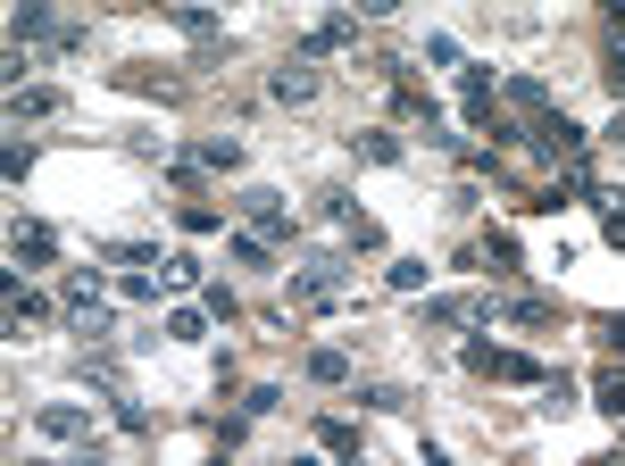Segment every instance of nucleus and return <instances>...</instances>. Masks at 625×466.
Returning a JSON list of instances; mask_svg holds the SVG:
<instances>
[{"label": "nucleus", "instance_id": "f257e3e1", "mask_svg": "<svg viewBox=\"0 0 625 466\" xmlns=\"http://www.w3.org/2000/svg\"><path fill=\"white\" fill-rule=\"evenodd\" d=\"M292 301H309V308H342V301H350V258L309 250L301 267H292Z\"/></svg>", "mask_w": 625, "mask_h": 466}, {"label": "nucleus", "instance_id": "f03ea898", "mask_svg": "<svg viewBox=\"0 0 625 466\" xmlns=\"http://www.w3.org/2000/svg\"><path fill=\"white\" fill-rule=\"evenodd\" d=\"M242 225L267 233V242H292V209H284V192L251 184V192H242Z\"/></svg>", "mask_w": 625, "mask_h": 466}, {"label": "nucleus", "instance_id": "7ed1b4c3", "mask_svg": "<svg viewBox=\"0 0 625 466\" xmlns=\"http://www.w3.org/2000/svg\"><path fill=\"white\" fill-rule=\"evenodd\" d=\"M467 367H476V375H492V383H542V367H533L526 350H492V342H476V350H467Z\"/></svg>", "mask_w": 625, "mask_h": 466}, {"label": "nucleus", "instance_id": "20e7f679", "mask_svg": "<svg viewBox=\"0 0 625 466\" xmlns=\"http://www.w3.org/2000/svg\"><path fill=\"white\" fill-rule=\"evenodd\" d=\"M533 142H542L551 159H584V142H592V134H584L567 109H542V116H533Z\"/></svg>", "mask_w": 625, "mask_h": 466}, {"label": "nucleus", "instance_id": "39448f33", "mask_svg": "<svg viewBox=\"0 0 625 466\" xmlns=\"http://www.w3.org/2000/svg\"><path fill=\"white\" fill-rule=\"evenodd\" d=\"M476 317H501V301H484V292H459V301H425V326H434V333H459V326H476Z\"/></svg>", "mask_w": 625, "mask_h": 466}, {"label": "nucleus", "instance_id": "423d86ee", "mask_svg": "<svg viewBox=\"0 0 625 466\" xmlns=\"http://www.w3.org/2000/svg\"><path fill=\"white\" fill-rule=\"evenodd\" d=\"M43 442H93V408H34Z\"/></svg>", "mask_w": 625, "mask_h": 466}, {"label": "nucleus", "instance_id": "0eeeda50", "mask_svg": "<svg viewBox=\"0 0 625 466\" xmlns=\"http://www.w3.org/2000/svg\"><path fill=\"white\" fill-rule=\"evenodd\" d=\"M267 93H276L284 109H309V100H317V75H309L301 59H292V68H276V75H267Z\"/></svg>", "mask_w": 625, "mask_h": 466}, {"label": "nucleus", "instance_id": "6e6552de", "mask_svg": "<svg viewBox=\"0 0 625 466\" xmlns=\"http://www.w3.org/2000/svg\"><path fill=\"white\" fill-rule=\"evenodd\" d=\"M59 109H68V100L50 93V84H17V93H9V116H17V125H25V116L43 125V116H59Z\"/></svg>", "mask_w": 625, "mask_h": 466}, {"label": "nucleus", "instance_id": "1a4fd4ad", "mask_svg": "<svg viewBox=\"0 0 625 466\" xmlns=\"http://www.w3.org/2000/svg\"><path fill=\"white\" fill-rule=\"evenodd\" d=\"M43 317H50V301H43V292H34V283H17V275H9V333L43 326Z\"/></svg>", "mask_w": 625, "mask_h": 466}, {"label": "nucleus", "instance_id": "9d476101", "mask_svg": "<svg viewBox=\"0 0 625 466\" xmlns=\"http://www.w3.org/2000/svg\"><path fill=\"white\" fill-rule=\"evenodd\" d=\"M350 150L368 167H400V134H384V125H368V134H350Z\"/></svg>", "mask_w": 625, "mask_h": 466}, {"label": "nucleus", "instance_id": "9b49d317", "mask_svg": "<svg viewBox=\"0 0 625 466\" xmlns=\"http://www.w3.org/2000/svg\"><path fill=\"white\" fill-rule=\"evenodd\" d=\"M9 250H17V267H25V258H34V267H50V258H59V233H50V225H17V242H9Z\"/></svg>", "mask_w": 625, "mask_h": 466}, {"label": "nucleus", "instance_id": "f8f14e48", "mask_svg": "<svg viewBox=\"0 0 625 466\" xmlns=\"http://www.w3.org/2000/svg\"><path fill=\"white\" fill-rule=\"evenodd\" d=\"M334 50H350V17H325L317 34L301 42V59H334Z\"/></svg>", "mask_w": 625, "mask_h": 466}, {"label": "nucleus", "instance_id": "ddd939ff", "mask_svg": "<svg viewBox=\"0 0 625 466\" xmlns=\"http://www.w3.org/2000/svg\"><path fill=\"white\" fill-rule=\"evenodd\" d=\"M167 342H208V308H167Z\"/></svg>", "mask_w": 625, "mask_h": 466}, {"label": "nucleus", "instance_id": "4468645a", "mask_svg": "<svg viewBox=\"0 0 625 466\" xmlns=\"http://www.w3.org/2000/svg\"><path fill=\"white\" fill-rule=\"evenodd\" d=\"M68 308H75V317H93V308H100V267H75V275H68Z\"/></svg>", "mask_w": 625, "mask_h": 466}, {"label": "nucleus", "instance_id": "2eb2a0df", "mask_svg": "<svg viewBox=\"0 0 625 466\" xmlns=\"http://www.w3.org/2000/svg\"><path fill=\"white\" fill-rule=\"evenodd\" d=\"M592 408H601V417H617V425H625V367H609L601 383H592Z\"/></svg>", "mask_w": 625, "mask_h": 466}, {"label": "nucleus", "instance_id": "dca6fc26", "mask_svg": "<svg viewBox=\"0 0 625 466\" xmlns=\"http://www.w3.org/2000/svg\"><path fill=\"white\" fill-rule=\"evenodd\" d=\"M167 17L184 25L192 42H217V17H208V9H192V0H167Z\"/></svg>", "mask_w": 625, "mask_h": 466}, {"label": "nucleus", "instance_id": "f3484780", "mask_svg": "<svg viewBox=\"0 0 625 466\" xmlns=\"http://www.w3.org/2000/svg\"><path fill=\"white\" fill-rule=\"evenodd\" d=\"M309 383H350V350H309Z\"/></svg>", "mask_w": 625, "mask_h": 466}, {"label": "nucleus", "instance_id": "a211bd4d", "mask_svg": "<svg viewBox=\"0 0 625 466\" xmlns=\"http://www.w3.org/2000/svg\"><path fill=\"white\" fill-rule=\"evenodd\" d=\"M317 450H334V458H359V425L325 417V425H317Z\"/></svg>", "mask_w": 625, "mask_h": 466}, {"label": "nucleus", "instance_id": "6ab92c4d", "mask_svg": "<svg viewBox=\"0 0 625 466\" xmlns=\"http://www.w3.org/2000/svg\"><path fill=\"white\" fill-rule=\"evenodd\" d=\"M501 317H509V326H558L551 301H501Z\"/></svg>", "mask_w": 625, "mask_h": 466}, {"label": "nucleus", "instance_id": "aec40b11", "mask_svg": "<svg viewBox=\"0 0 625 466\" xmlns=\"http://www.w3.org/2000/svg\"><path fill=\"white\" fill-rule=\"evenodd\" d=\"M192 159H201V167H242V142H233V134H208Z\"/></svg>", "mask_w": 625, "mask_h": 466}, {"label": "nucleus", "instance_id": "412c9836", "mask_svg": "<svg viewBox=\"0 0 625 466\" xmlns=\"http://www.w3.org/2000/svg\"><path fill=\"white\" fill-rule=\"evenodd\" d=\"M159 267H167V283H176V292H201V258H192V250L159 258Z\"/></svg>", "mask_w": 625, "mask_h": 466}, {"label": "nucleus", "instance_id": "4be33fe9", "mask_svg": "<svg viewBox=\"0 0 625 466\" xmlns=\"http://www.w3.org/2000/svg\"><path fill=\"white\" fill-rule=\"evenodd\" d=\"M276 408H284L276 383H251V392H242V417H276Z\"/></svg>", "mask_w": 625, "mask_h": 466}, {"label": "nucleus", "instance_id": "5701e85b", "mask_svg": "<svg viewBox=\"0 0 625 466\" xmlns=\"http://www.w3.org/2000/svg\"><path fill=\"white\" fill-rule=\"evenodd\" d=\"M509 100H517V109H551V84H533V75H509Z\"/></svg>", "mask_w": 625, "mask_h": 466}, {"label": "nucleus", "instance_id": "b1692460", "mask_svg": "<svg viewBox=\"0 0 625 466\" xmlns=\"http://www.w3.org/2000/svg\"><path fill=\"white\" fill-rule=\"evenodd\" d=\"M384 283H393V292H425V258H393V275H384Z\"/></svg>", "mask_w": 625, "mask_h": 466}, {"label": "nucleus", "instance_id": "393cba45", "mask_svg": "<svg viewBox=\"0 0 625 466\" xmlns=\"http://www.w3.org/2000/svg\"><path fill=\"white\" fill-rule=\"evenodd\" d=\"M100 258H117V267H151V242H100Z\"/></svg>", "mask_w": 625, "mask_h": 466}, {"label": "nucleus", "instance_id": "a878e982", "mask_svg": "<svg viewBox=\"0 0 625 466\" xmlns=\"http://www.w3.org/2000/svg\"><path fill=\"white\" fill-rule=\"evenodd\" d=\"M117 425H125V433H142V425H151V408H142L134 392H117Z\"/></svg>", "mask_w": 625, "mask_h": 466}, {"label": "nucleus", "instance_id": "bb28decb", "mask_svg": "<svg viewBox=\"0 0 625 466\" xmlns=\"http://www.w3.org/2000/svg\"><path fill=\"white\" fill-rule=\"evenodd\" d=\"M359 400H368V408H384V417H393V408H409V392H393V383H368Z\"/></svg>", "mask_w": 625, "mask_h": 466}, {"label": "nucleus", "instance_id": "cd10ccee", "mask_svg": "<svg viewBox=\"0 0 625 466\" xmlns=\"http://www.w3.org/2000/svg\"><path fill=\"white\" fill-rule=\"evenodd\" d=\"M609 93H617V100H625V42H617V50H609Z\"/></svg>", "mask_w": 625, "mask_h": 466}, {"label": "nucleus", "instance_id": "c85d7f7f", "mask_svg": "<svg viewBox=\"0 0 625 466\" xmlns=\"http://www.w3.org/2000/svg\"><path fill=\"white\" fill-rule=\"evenodd\" d=\"M601 342H609V350L625 358V317H601Z\"/></svg>", "mask_w": 625, "mask_h": 466}, {"label": "nucleus", "instance_id": "c756f323", "mask_svg": "<svg viewBox=\"0 0 625 466\" xmlns=\"http://www.w3.org/2000/svg\"><path fill=\"white\" fill-rule=\"evenodd\" d=\"M400 0H359V17H393Z\"/></svg>", "mask_w": 625, "mask_h": 466}, {"label": "nucleus", "instance_id": "7c9ffc66", "mask_svg": "<svg viewBox=\"0 0 625 466\" xmlns=\"http://www.w3.org/2000/svg\"><path fill=\"white\" fill-rule=\"evenodd\" d=\"M609 142H625V100H617V116H609Z\"/></svg>", "mask_w": 625, "mask_h": 466}, {"label": "nucleus", "instance_id": "2f4dec72", "mask_svg": "<svg viewBox=\"0 0 625 466\" xmlns=\"http://www.w3.org/2000/svg\"><path fill=\"white\" fill-rule=\"evenodd\" d=\"M142 9H167V0H142Z\"/></svg>", "mask_w": 625, "mask_h": 466}]
</instances>
